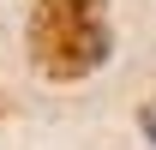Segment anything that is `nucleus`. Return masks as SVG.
<instances>
[{
  "label": "nucleus",
  "mask_w": 156,
  "mask_h": 150,
  "mask_svg": "<svg viewBox=\"0 0 156 150\" xmlns=\"http://www.w3.org/2000/svg\"><path fill=\"white\" fill-rule=\"evenodd\" d=\"M114 54V24L108 0H36L30 12V60L54 84L90 78L102 60Z\"/></svg>",
  "instance_id": "nucleus-1"
},
{
  "label": "nucleus",
  "mask_w": 156,
  "mask_h": 150,
  "mask_svg": "<svg viewBox=\"0 0 156 150\" xmlns=\"http://www.w3.org/2000/svg\"><path fill=\"white\" fill-rule=\"evenodd\" d=\"M138 126L150 132V144H156V102H150V108H144V114H138Z\"/></svg>",
  "instance_id": "nucleus-2"
}]
</instances>
